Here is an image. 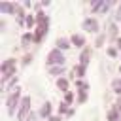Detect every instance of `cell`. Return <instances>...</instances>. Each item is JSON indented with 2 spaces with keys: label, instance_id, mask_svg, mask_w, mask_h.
Listing matches in <instances>:
<instances>
[{
  "label": "cell",
  "instance_id": "obj_38",
  "mask_svg": "<svg viewBox=\"0 0 121 121\" xmlns=\"http://www.w3.org/2000/svg\"><path fill=\"white\" fill-rule=\"evenodd\" d=\"M119 59H121V55H119Z\"/></svg>",
  "mask_w": 121,
  "mask_h": 121
},
{
  "label": "cell",
  "instance_id": "obj_19",
  "mask_svg": "<svg viewBox=\"0 0 121 121\" xmlns=\"http://www.w3.org/2000/svg\"><path fill=\"white\" fill-rule=\"evenodd\" d=\"M25 26L28 28V32H32V28L36 26V15H32V13H26V21H25Z\"/></svg>",
  "mask_w": 121,
  "mask_h": 121
},
{
  "label": "cell",
  "instance_id": "obj_12",
  "mask_svg": "<svg viewBox=\"0 0 121 121\" xmlns=\"http://www.w3.org/2000/svg\"><path fill=\"white\" fill-rule=\"evenodd\" d=\"M36 26H49V17L42 9H38V13H36Z\"/></svg>",
  "mask_w": 121,
  "mask_h": 121
},
{
  "label": "cell",
  "instance_id": "obj_22",
  "mask_svg": "<svg viewBox=\"0 0 121 121\" xmlns=\"http://www.w3.org/2000/svg\"><path fill=\"white\" fill-rule=\"evenodd\" d=\"M70 108H72V106H70V104H68V102H64V100H62V102H60V104H59V115H66V113H68V110H70Z\"/></svg>",
  "mask_w": 121,
  "mask_h": 121
},
{
  "label": "cell",
  "instance_id": "obj_3",
  "mask_svg": "<svg viewBox=\"0 0 121 121\" xmlns=\"http://www.w3.org/2000/svg\"><path fill=\"white\" fill-rule=\"evenodd\" d=\"M64 62H66V57H64V51H60V49H51L49 53H47V57H45V66L47 68H51V66H64Z\"/></svg>",
  "mask_w": 121,
  "mask_h": 121
},
{
  "label": "cell",
  "instance_id": "obj_9",
  "mask_svg": "<svg viewBox=\"0 0 121 121\" xmlns=\"http://www.w3.org/2000/svg\"><path fill=\"white\" fill-rule=\"evenodd\" d=\"M38 115H40L42 119H49V117H51V102H49V100H45V102L40 106Z\"/></svg>",
  "mask_w": 121,
  "mask_h": 121
},
{
  "label": "cell",
  "instance_id": "obj_25",
  "mask_svg": "<svg viewBox=\"0 0 121 121\" xmlns=\"http://www.w3.org/2000/svg\"><path fill=\"white\" fill-rule=\"evenodd\" d=\"M117 30H119V28H117V23L113 21V23L110 25V30H108V34H110L112 38H117Z\"/></svg>",
  "mask_w": 121,
  "mask_h": 121
},
{
  "label": "cell",
  "instance_id": "obj_37",
  "mask_svg": "<svg viewBox=\"0 0 121 121\" xmlns=\"http://www.w3.org/2000/svg\"><path fill=\"white\" fill-rule=\"evenodd\" d=\"M119 74H121V64H119Z\"/></svg>",
  "mask_w": 121,
  "mask_h": 121
},
{
  "label": "cell",
  "instance_id": "obj_13",
  "mask_svg": "<svg viewBox=\"0 0 121 121\" xmlns=\"http://www.w3.org/2000/svg\"><path fill=\"white\" fill-rule=\"evenodd\" d=\"M70 42H72V45H76V47H79V49L85 47V36H83V34H72V36H70Z\"/></svg>",
  "mask_w": 121,
  "mask_h": 121
},
{
  "label": "cell",
  "instance_id": "obj_14",
  "mask_svg": "<svg viewBox=\"0 0 121 121\" xmlns=\"http://www.w3.org/2000/svg\"><path fill=\"white\" fill-rule=\"evenodd\" d=\"M68 87H70L68 78H64V76H62V78H57V89H59L60 93H68V91H70Z\"/></svg>",
  "mask_w": 121,
  "mask_h": 121
},
{
  "label": "cell",
  "instance_id": "obj_24",
  "mask_svg": "<svg viewBox=\"0 0 121 121\" xmlns=\"http://www.w3.org/2000/svg\"><path fill=\"white\" fill-rule=\"evenodd\" d=\"M64 102H68L70 106L74 104V100H76V95H74V91H68V93H64V98H62Z\"/></svg>",
  "mask_w": 121,
  "mask_h": 121
},
{
  "label": "cell",
  "instance_id": "obj_26",
  "mask_svg": "<svg viewBox=\"0 0 121 121\" xmlns=\"http://www.w3.org/2000/svg\"><path fill=\"white\" fill-rule=\"evenodd\" d=\"M104 42H106V34H98V36H96L95 45H96V47H102V45H104Z\"/></svg>",
  "mask_w": 121,
  "mask_h": 121
},
{
  "label": "cell",
  "instance_id": "obj_15",
  "mask_svg": "<svg viewBox=\"0 0 121 121\" xmlns=\"http://www.w3.org/2000/svg\"><path fill=\"white\" fill-rule=\"evenodd\" d=\"M106 121H121V113H119V110H117L115 106L108 110V113H106Z\"/></svg>",
  "mask_w": 121,
  "mask_h": 121
},
{
  "label": "cell",
  "instance_id": "obj_6",
  "mask_svg": "<svg viewBox=\"0 0 121 121\" xmlns=\"http://www.w3.org/2000/svg\"><path fill=\"white\" fill-rule=\"evenodd\" d=\"M47 28H49V26H36V28L32 30V34H34V43H40V42L47 36Z\"/></svg>",
  "mask_w": 121,
  "mask_h": 121
},
{
  "label": "cell",
  "instance_id": "obj_11",
  "mask_svg": "<svg viewBox=\"0 0 121 121\" xmlns=\"http://www.w3.org/2000/svg\"><path fill=\"white\" fill-rule=\"evenodd\" d=\"M72 74H74V79H83L85 74H87V66H83V64L78 62V64L72 68Z\"/></svg>",
  "mask_w": 121,
  "mask_h": 121
},
{
  "label": "cell",
  "instance_id": "obj_31",
  "mask_svg": "<svg viewBox=\"0 0 121 121\" xmlns=\"http://www.w3.org/2000/svg\"><path fill=\"white\" fill-rule=\"evenodd\" d=\"M23 8H25V9H30V8H32V2H30V0H25V2H23Z\"/></svg>",
  "mask_w": 121,
  "mask_h": 121
},
{
  "label": "cell",
  "instance_id": "obj_21",
  "mask_svg": "<svg viewBox=\"0 0 121 121\" xmlns=\"http://www.w3.org/2000/svg\"><path fill=\"white\" fill-rule=\"evenodd\" d=\"M74 83H76V89L78 91H89V83L85 79H74Z\"/></svg>",
  "mask_w": 121,
  "mask_h": 121
},
{
  "label": "cell",
  "instance_id": "obj_30",
  "mask_svg": "<svg viewBox=\"0 0 121 121\" xmlns=\"http://www.w3.org/2000/svg\"><path fill=\"white\" fill-rule=\"evenodd\" d=\"M121 21V4L117 6V11H115V23H119Z\"/></svg>",
  "mask_w": 121,
  "mask_h": 121
},
{
  "label": "cell",
  "instance_id": "obj_35",
  "mask_svg": "<svg viewBox=\"0 0 121 121\" xmlns=\"http://www.w3.org/2000/svg\"><path fill=\"white\" fill-rule=\"evenodd\" d=\"M74 113H76V110H74V106H72V108H70V110H68V113H66V117H72V115H74Z\"/></svg>",
  "mask_w": 121,
  "mask_h": 121
},
{
  "label": "cell",
  "instance_id": "obj_10",
  "mask_svg": "<svg viewBox=\"0 0 121 121\" xmlns=\"http://www.w3.org/2000/svg\"><path fill=\"white\" fill-rule=\"evenodd\" d=\"M0 13L15 15V2H0Z\"/></svg>",
  "mask_w": 121,
  "mask_h": 121
},
{
  "label": "cell",
  "instance_id": "obj_1",
  "mask_svg": "<svg viewBox=\"0 0 121 121\" xmlns=\"http://www.w3.org/2000/svg\"><path fill=\"white\" fill-rule=\"evenodd\" d=\"M23 100V93H21V87L17 85L11 93H8L6 96V108H8V115H17V110H19V104Z\"/></svg>",
  "mask_w": 121,
  "mask_h": 121
},
{
  "label": "cell",
  "instance_id": "obj_33",
  "mask_svg": "<svg viewBox=\"0 0 121 121\" xmlns=\"http://www.w3.org/2000/svg\"><path fill=\"white\" fill-rule=\"evenodd\" d=\"M115 47H117V51H121V36L115 40Z\"/></svg>",
  "mask_w": 121,
  "mask_h": 121
},
{
  "label": "cell",
  "instance_id": "obj_5",
  "mask_svg": "<svg viewBox=\"0 0 121 121\" xmlns=\"http://www.w3.org/2000/svg\"><path fill=\"white\" fill-rule=\"evenodd\" d=\"M81 28H83L85 32L98 34V30H100V25H98V21H96L95 17H87V19H83V23H81Z\"/></svg>",
  "mask_w": 121,
  "mask_h": 121
},
{
  "label": "cell",
  "instance_id": "obj_29",
  "mask_svg": "<svg viewBox=\"0 0 121 121\" xmlns=\"http://www.w3.org/2000/svg\"><path fill=\"white\" fill-rule=\"evenodd\" d=\"M38 117H40V115H38V112H30V113H28V117H26L25 121H38Z\"/></svg>",
  "mask_w": 121,
  "mask_h": 121
},
{
  "label": "cell",
  "instance_id": "obj_8",
  "mask_svg": "<svg viewBox=\"0 0 121 121\" xmlns=\"http://www.w3.org/2000/svg\"><path fill=\"white\" fill-rule=\"evenodd\" d=\"M91 55H93V51H91V47H83L81 49V53H79V64H83V66H89V62H91Z\"/></svg>",
  "mask_w": 121,
  "mask_h": 121
},
{
  "label": "cell",
  "instance_id": "obj_17",
  "mask_svg": "<svg viewBox=\"0 0 121 121\" xmlns=\"http://www.w3.org/2000/svg\"><path fill=\"white\" fill-rule=\"evenodd\" d=\"M47 72H49L51 76L62 78V76H64V72H66V66H51V68H47Z\"/></svg>",
  "mask_w": 121,
  "mask_h": 121
},
{
  "label": "cell",
  "instance_id": "obj_32",
  "mask_svg": "<svg viewBox=\"0 0 121 121\" xmlns=\"http://www.w3.org/2000/svg\"><path fill=\"white\" fill-rule=\"evenodd\" d=\"M60 117H62V115H51V117L45 119V121H60Z\"/></svg>",
  "mask_w": 121,
  "mask_h": 121
},
{
  "label": "cell",
  "instance_id": "obj_28",
  "mask_svg": "<svg viewBox=\"0 0 121 121\" xmlns=\"http://www.w3.org/2000/svg\"><path fill=\"white\" fill-rule=\"evenodd\" d=\"M30 62H32V55H30V53H26V55L23 57V66H28Z\"/></svg>",
  "mask_w": 121,
  "mask_h": 121
},
{
  "label": "cell",
  "instance_id": "obj_2",
  "mask_svg": "<svg viewBox=\"0 0 121 121\" xmlns=\"http://www.w3.org/2000/svg\"><path fill=\"white\" fill-rule=\"evenodd\" d=\"M0 74H2V79H0V85L2 83H6L9 78H13V76H17V60L13 59V57H9V59H6L2 64H0Z\"/></svg>",
  "mask_w": 121,
  "mask_h": 121
},
{
  "label": "cell",
  "instance_id": "obj_34",
  "mask_svg": "<svg viewBox=\"0 0 121 121\" xmlns=\"http://www.w3.org/2000/svg\"><path fill=\"white\" fill-rule=\"evenodd\" d=\"M49 4H51V2H49V0H42V2H40V6H42V8H47V6H49Z\"/></svg>",
  "mask_w": 121,
  "mask_h": 121
},
{
  "label": "cell",
  "instance_id": "obj_4",
  "mask_svg": "<svg viewBox=\"0 0 121 121\" xmlns=\"http://www.w3.org/2000/svg\"><path fill=\"white\" fill-rule=\"evenodd\" d=\"M30 106H32V98L30 96H23V100H21V104H19V110H17V121H25L26 117H28V113L32 112L30 110Z\"/></svg>",
  "mask_w": 121,
  "mask_h": 121
},
{
  "label": "cell",
  "instance_id": "obj_20",
  "mask_svg": "<svg viewBox=\"0 0 121 121\" xmlns=\"http://www.w3.org/2000/svg\"><path fill=\"white\" fill-rule=\"evenodd\" d=\"M112 91H113L117 96H121V78H115V79L112 81Z\"/></svg>",
  "mask_w": 121,
  "mask_h": 121
},
{
  "label": "cell",
  "instance_id": "obj_36",
  "mask_svg": "<svg viewBox=\"0 0 121 121\" xmlns=\"http://www.w3.org/2000/svg\"><path fill=\"white\" fill-rule=\"evenodd\" d=\"M115 104H119V106H121V96H119V100H117V102H115Z\"/></svg>",
  "mask_w": 121,
  "mask_h": 121
},
{
  "label": "cell",
  "instance_id": "obj_18",
  "mask_svg": "<svg viewBox=\"0 0 121 121\" xmlns=\"http://www.w3.org/2000/svg\"><path fill=\"white\" fill-rule=\"evenodd\" d=\"M104 4H106V0H95V2H91V13H100L102 8H104Z\"/></svg>",
  "mask_w": 121,
  "mask_h": 121
},
{
  "label": "cell",
  "instance_id": "obj_23",
  "mask_svg": "<svg viewBox=\"0 0 121 121\" xmlns=\"http://www.w3.org/2000/svg\"><path fill=\"white\" fill-rule=\"evenodd\" d=\"M76 93H78V104H85L87 98H89L87 91H76Z\"/></svg>",
  "mask_w": 121,
  "mask_h": 121
},
{
  "label": "cell",
  "instance_id": "obj_7",
  "mask_svg": "<svg viewBox=\"0 0 121 121\" xmlns=\"http://www.w3.org/2000/svg\"><path fill=\"white\" fill-rule=\"evenodd\" d=\"M55 47H57V49H60V51H66V49H70V47H72V42H70V38L59 36V38L55 40Z\"/></svg>",
  "mask_w": 121,
  "mask_h": 121
},
{
  "label": "cell",
  "instance_id": "obj_27",
  "mask_svg": "<svg viewBox=\"0 0 121 121\" xmlns=\"http://www.w3.org/2000/svg\"><path fill=\"white\" fill-rule=\"evenodd\" d=\"M106 53H108V57H112V59L119 57V51H117V47H108V49H106Z\"/></svg>",
  "mask_w": 121,
  "mask_h": 121
},
{
  "label": "cell",
  "instance_id": "obj_16",
  "mask_svg": "<svg viewBox=\"0 0 121 121\" xmlns=\"http://www.w3.org/2000/svg\"><path fill=\"white\" fill-rule=\"evenodd\" d=\"M32 42H34V34H32V32H25V34L21 36V45H23L25 49H26Z\"/></svg>",
  "mask_w": 121,
  "mask_h": 121
}]
</instances>
